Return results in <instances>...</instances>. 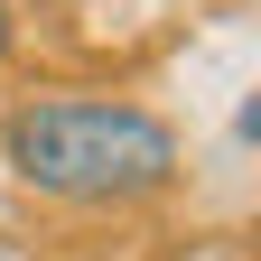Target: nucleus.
<instances>
[{
  "instance_id": "nucleus-2",
  "label": "nucleus",
  "mask_w": 261,
  "mask_h": 261,
  "mask_svg": "<svg viewBox=\"0 0 261 261\" xmlns=\"http://www.w3.org/2000/svg\"><path fill=\"white\" fill-rule=\"evenodd\" d=\"M0 56H10V0H0Z\"/></svg>"
},
{
  "instance_id": "nucleus-1",
  "label": "nucleus",
  "mask_w": 261,
  "mask_h": 261,
  "mask_svg": "<svg viewBox=\"0 0 261 261\" xmlns=\"http://www.w3.org/2000/svg\"><path fill=\"white\" fill-rule=\"evenodd\" d=\"M0 159L19 187L56 196V205H130L177 177V130L112 93H38L10 112Z\"/></svg>"
}]
</instances>
